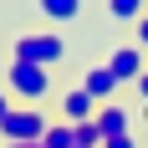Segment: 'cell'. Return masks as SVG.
<instances>
[{
  "mask_svg": "<svg viewBox=\"0 0 148 148\" xmlns=\"http://www.w3.org/2000/svg\"><path fill=\"white\" fill-rule=\"evenodd\" d=\"M5 92H10L21 107H41L51 97V66H36V61H5Z\"/></svg>",
  "mask_w": 148,
  "mask_h": 148,
  "instance_id": "1",
  "label": "cell"
},
{
  "mask_svg": "<svg viewBox=\"0 0 148 148\" xmlns=\"http://www.w3.org/2000/svg\"><path fill=\"white\" fill-rule=\"evenodd\" d=\"M10 56L15 61H36V66H56V61H66V41H61V31H21L10 41Z\"/></svg>",
  "mask_w": 148,
  "mask_h": 148,
  "instance_id": "2",
  "label": "cell"
},
{
  "mask_svg": "<svg viewBox=\"0 0 148 148\" xmlns=\"http://www.w3.org/2000/svg\"><path fill=\"white\" fill-rule=\"evenodd\" d=\"M46 128H51V118H46L41 107H21L15 102V112L0 123V143H41Z\"/></svg>",
  "mask_w": 148,
  "mask_h": 148,
  "instance_id": "3",
  "label": "cell"
},
{
  "mask_svg": "<svg viewBox=\"0 0 148 148\" xmlns=\"http://www.w3.org/2000/svg\"><path fill=\"white\" fill-rule=\"evenodd\" d=\"M102 66L118 77V87H133L138 77L148 72V51H143V46H133V41H123L118 51H107V61H102Z\"/></svg>",
  "mask_w": 148,
  "mask_h": 148,
  "instance_id": "4",
  "label": "cell"
},
{
  "mask_svg": "<svg viewBox=\"0 0 148 148\" xmlns=\"http://www.w3.org/2000/svg\"><path fill=\"white\" fill-rule=\"evenodd\" d=\"M56 107H61V123H92L102 102H97V97H92V92L77 82L72 92H61V102H56Z\"/></svg>",
  "mask_w": 148,
  "mask_h": 148,
  "instance_id": "5",
  "label": "cell"
},
{
  "mask_svg": "<svg viewBox=\"0 0 148 148\" xmlns=\"http://www.w3.org/2000/svg\"><path fill=\"white\" fill-rule=\"evenodd\" d=\"M36 5V15H41L46 26H72V21H82V10H87V0H31Z\"/></svg>",
  "mask_w": 148,
  "mask_h": 148,
  "instance_id": "6",
  "label": "cell"
},
{
  "mask_svg": "<svg viewBox=\"0 0 148 148\" xmlns=\"http://www.w3.org/2000/svg\"><path fill=\"white\" fill-rule=\"evenodd\" d=\"M92 123H97L102 143H107V138H128V133H133V118H128V107H123V102H102Z\"/></svg>",
  "mask_w": 148,
  "mask_h": 148,
  "instance_id": "7",
  "label": "cell"
},
{
  "mask_svg": "<svg viewBox=\"0 0 148 148\" xmlns=\"http://www.w3.org/2000/svg\"><path fill=\"white\" fill-rule=\"evenodd\" d=\"M82 87H87L97 102H112V92H118V77L107 72V66H87V72H82Z\"/></svg>",
  "mask_w": 148,
  "mask_h": 148,
  "instance_id": "8",
  "label": "cell"
},
{
  "mask_svg": "<svg viewBox=\"0 0 148 148\" xmlns=\"http://www.w3.org/2000/svg\"><path fill=\"white\" fill-rule=\"evenodd\" d=\"M107 15H112L118 26H138L148 15V0H107Z\"/></svg>",
  "mask_w": 148,
  "mask_h": 148,
  "instance_id": "9",
  "label": "cell"
},
{
  "mask_svg": "<svg viewBox=\"0 0 148 148\" xmlns=\"http://www.w3.org/2000/svg\"><path fill=\"white\" fill-rule=\"evenodd\" d=\"M41 148H77V123H51Z\"/></svg>",
  "mask_w": 148,
  "mask_h": 148,
  "instance_id": "10",
  "label": "cell"
},
{
  "mask_svg": "<svg viewBox=\"0 0 148 148\" xmlns=\"http://www.w3.org/2000/svg\"><path fill=\"white\" fill-rule=\"evenodd\" d=\"M77 148H102V133H97V123H77Z\"/></svg>",
  "mask_w": 148,
  "mask_h": 148,
  "instance_id": "11",
  "label": "cell"
},
{
  "mask_svg": "<svg viewBox=\"0 0 148 148\" xmlns=\"http://www.w3.org/2000/svg\"><path fill=\"white\" fill-rule=\"evenodd\" d=\"M133 46H143V51H148V15H143V21L133 26Z\"/></svg>",
  "mask_w": 148,
  "mask_h": 148,
  "instance_id": "12",
  "label": "cell"
},
{
  "mask_svg": "<svg viewBox=\"0 0 148 148\" xmlns=\"http://www.w3.org/2000/svg\"><path fill=\"white\" fill-rule=\"evenodd\" d=\"M10 112H15V97H10V92H5V87H0V123L10 118Z\"/></svg>",
  "mask_w": 148,
  "mask_h": 148,
  "instance_id": "13",
  "label": "cell"
},
{
  "mask_svg": "<svg viewBox=\"0 0 148 148\" xmlns=\"http://www.w3.org/2000/svg\"><path fill=\"white\" fill-rule=\"evenodd\" d=\"M102 148H138V138H133V133H128V138H107Z\"/></svg>",
  "mask_w": 148,
  "mask_h": 148,
  "instance_id": "14",
  "label": "cell"
},
{
  "mask_svg": "<svg viewBox=\"0 0 148 148\" xmlns=\"http://www.w3.org/2000/svg\"><path fill=\"white\" fill-rule=\"evenodd\" d=\"M0 148H41V143H0Z\"/></svg>",
  "mask_w": 148,
  "mask_h": 148,
  "instance_id": "15",
  "label": "cell"
},
{
  "mask_svg": "<svg viewBox=\"0 0 148 148\" xmlns=\"http://www.w3.org/2000/svg\"><path fill=\"white\" fill-rule=\"evenodd\" d=\"M143 123H148V102H143Z\"/></svg>",
  "mask_w": 148,
  "mask_h": 148,
  "instance_id": "16",
  "label": "cell"
}]
</instances>
